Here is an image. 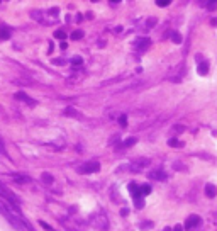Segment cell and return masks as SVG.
Returning a JSON list of instances; mask_svg holds the SVG:
<instances>
[{
  "label": "cell",
  "instance_id": "obj_27",
  "mask_svg": "<svg viewBox=\"0 0 217 231\" xmlns=\"http://www.w3.org/2000/svg\"><path fill=\"white\" fill-rule=\"evenodd\" d=\"M173 231H183V226H181V224H177V226H175V229Z\"/></svg>",
  "mask_w": 217,
  "mask_h": 231
},
{
  "label": "cell",
  "instance_id": "obj_4",
  "mask_svg": "<svg viewBox=\"0 0 217 231\" xmlns=\"http://www.w3.org/2000/svg\"><path fill=\"white\" fill-rule=\"evenodd\" d=\"M149 43H151V41L148 39V37H139V39L136 41V48L139 49V51H144V49L149 46Z\"/></svg>",
  "mask_w": 217,
  "mask_h": 231
},
{
  "label": "cell",
  "instance_id": "obj_7",
  "mask_svg": "<svg viewBox=\"0 0 217 231\" xmlns=\"http://www.w3.org/2000/svg\"><path fill=\"white\" fill-rule=\"evenodd\" d=\"M205 195L207 197H215L217 195V189H215V185H212V183H207L205 185Z\"/></svg>",
  "mask_w": 217,
  "mask_h": 231
},
{
  "label": "cell",
  "instance_id": "obj_26",
  "mask_svg": "<svg viewBox=\"0 0 217 231\" xmlns=\"http://www.w3.org/2000/svg\"><path fill=\"white\" fill-rule=\"evenodd\" d=\"M141 226H143V229H148V228H151V226H153V223H143Z\"/></svg>",
  "mask_w": 217,
  "mask_h": 231
},
{
  "label": "cell",
  "instance_id": "obj_22",
  "mask_svg": "<svg viewBox=\"0 0 217 231\" xmlns=\"http://www.w3.org/2000/svg\"><path fill=\"white\" fill-rule=\"evenodd\" d=\"M54 37H58V39H65V37H66V33H65V31H56Z\"/></svg>",
  "mask_w": 217,
  "mask_h": 231
},
{
  "label": "cell",
  "instance_id": "obj_9",
  "mask_svg": "<svg viewBox=\"0 0 217 231\" xmlns=\"http://www.w3.org/2000/svg\"><path fill=\"white\" fill-rule=\"evenodd\" d=\"M197 71H199V75H207V73H209V63H207V61L199 63V66H197Z\"/></svg>",
  "mask_w": 217,
  "mask_h": 231
},
{
  "label": "cell",
  "instance_id": "obj_12",
  "mask_svg": "<svg viewBox=\"0 0 217 231\" xmlns=\"http://www.w3.org/2000/svg\"><path fill=\"white\" fill-rule=\"evenodd\" d=\"M134 206H136V209H143V207H144L143 195H139V197H134Z\"/></svg>",
  "mask_w": 217,
  "mask_h": 231
},
{
  "label": "cell",
  "instance_id": "obj_24",
  "mask_svg": "<svg viewBox=\"0 0 217 231\" xmlns=\"http://www.w3.org/2000/svg\"><path fill=\"white\" fill-rule=\"evenodd\" d=\"M39 224H41V226H43V228H44V229H46V231H54V229H53V228H51V226H49V224H48V223H44V221H39Z\"/></svg>",
  "mask_w": 217,
  "mask_h": 231
},
{
  "label": "cell",
  "instance_id": "obj_29",
  "mask_svg": "<svg viewBox=\"0 0 217 231\" xmlns=\"http://www.w3.org/2000/svg\"><path fill=\"white\" fill-rule=\"evenodd\" d=\"M59 46H61V49H66V46H68V44H66V43H65V41H63V43H61V44H59Z\"/></svg>",
  "mask_w": 217,
  "mask_h": 231
},
{
  "label": "cell",
  "instance_id": "obj_2",
  "mask_svg": "<svg viewBox=\"0 0 217 231\" xmlns=\"http://www.w3.org/2000/svg\"><path fill=\"white\" fill-rule=\"evenodd\" d=\"M100 170V163L99 161H87L85 165L80 167V173H95Z\"/></svg>",
  "mask_w": 217,
  "mask_h": 231
},
{
  "label": "cell",
  "instance_id": "obj_6",
  "mask_svg": "<svg viewBox=\"0 0 217 231\" xmlns=\"http://www.w3.org/2000/svg\"><path fill=\"white\" fill-rule=\"evenodd\" d=\"M129 192L133 194V197H139V195H141V185L131 182V183H129Z\"/></svg>",
  "mask_w": 217,
  "mask_h": 231
},
{
  "label": "cell",
  "instance_id": "obj_13",
  "mask_svg": "<svg viewBox=\"0 0 217 231\" xmlns=\"http://www.w3.org/2000/svg\"><path fill=\"white\" fill-rule=\"evenodd\" d=\"M9 37H10V31L7 29V27H2V29H0V39H9Z\"/></svg>",
  "mask_w": 217,
  "mask_h": 231
},
{
  "label": "cell",
  "instance_id": "obj_3",
  "mask_svg": "<svg viewBox=\"0 0 217 231\" xmlns=\"http://www.w3.org/2000/svg\"><path fill=\"white\" fill-rule=\"evenodd\" d=\"M202 223V219H200V216H197V214H192V216H188L187 218V221H185V226H183V229H193V228H197L199 224Z\"/></svg>",
  "mask_w": 217,
  "mask_h": 231
},
{
  "label": "cell",
  "instance_id": "obj_8",
  "mask_svg": "<svg viewBox=\"0 0 217 231\" xmlns=\"http://www.w3.org/2000/svg\"><path fill=\"white\" fill-rule=\"evenodd\" d=\"M149 177H151V179H155V180H166V173L161 172V170H155V172H151Z\"/></svg>",
  "mask_w": 217,
  "mask_h": 231
},
{
  "label": "cell",
  "instance_id": "obj_28",
  "mask_svg": "<svg viewBox=\"0 0 217 231\" xmlns=\"http://www.w3.org/2000/svg\"><path fill=\"white\" fill-rule=\"evenodd\" d=\"M121 214H122V216H127L129 211H127V209H122V211H121Z\"/></svg>",
  "mask_w": 217,
  "mask_h": 231
},
{
  "label": "cell",
  "instance_id": "obj_19",
  "mask_svg": "<svg viewBox=\"0 0 217 231\" xmlns=\"http://www.w3.org/2000/svg\"><path fill=\"white\" fill-rule=\"evenodd\" d=\"M171 4V0H156V5L158 7H168Z\"/></svg>",
  "mask_w": 217,
  "mask_h": 231
},
{
  "label": "cell",
  "instance_id": "obj_18",
  "mask_svg": "<svg viewBox=\"0 0 217 231\" xmlns=\"http://www.w3.org/2000/svg\"><path fill=\"white\" fill-rule=\"evenodd\" d=\"M171 41L173 43H177V44H180L181 43V36L178 33H171Z\"/></svg>",
  "mask_w": 217,
  "mask_h": 231
},
{
  "label": "cell",
  "instance_id": "obj_25",
  "mask_svg": "<svg viewBox=\"0 0 217 231\" xmlns=\"http://www.w3.org/2000/svg\"><path fill=\"white\" fill-rule=\"evenodd\" d=\"M215 7H217V0H209V9L210 10H214Z\"/></svg>",
  "mask_w": 217,
  "mask_h": 231
},
{
  "label": "cell",
  "instance_id": "obj_5",
  "mask_svg": "<svg viewBox=\"0 0 217 231\" xmlns=\"http://www.w3.org/2000/svg\"><path fill=\"white\" fill-rule=\"evenodd\" d=\"M15 99H17V100H24V102L31 104V106H36V100H32L29 95H26L24 92H17V94H15Z\"/></svg>",
  "mask_w": 217,
  "mask_h": 231
},
{
  "label": "cell",
  "instance_id": "obj_23",
  "mask_svg": "<svg viewBox=\"0 0 217 231\" xmlns=\"http://www.w3.org/2000/svg\"><path fill=\"white\" fill-rule=\"evenodd\" d=\"M119 124H121L122 128H125V126H127V116H121V117H119Z\"/></svg>",
  "mask_w": 217,
  "mask_h": 231
},
{
  "label": "cell",
  "instance_id": "obj_11",
  "mask_svg": "<svg viewBox=\"0 0 217 231\" xmlns=\"http://www.w3.org/2000/svg\"><path fill=\"white\" fill-rule=\"evenodd\" d=\"M41 179H43V182H44V183H48V185H51V183L54 182V179H53L51 173H43V175H41Z\"/></svg>",
  "mask_w": 217,
  "mask_h": 231
},
{
  "label": "cell",
  "instance_id": "obj_15",
  "mask_svg": "<svg viewBox=\"0 0 217 231\" xmlns=\"http://www.w3.org/2000/svg\"><path fill=\"white\" fill-rule=\"evenodd\" d=\"M136 138H127V140L122 143V146H125V148H129V146H133V144H136Z\"/></svg>",
  "mask_w": 217,
  "mask_h": 231
},
{
  "label": "cell",
  "instance_id": "obj_21",
  "mask_svg": "<svg viewBox=\"0 0 217 231\" xmlns=\"http://www.w3.org/2000/svg\"><path fill=\"white\" fill-rule=\"evenodd\" d=\"M65 114H66V116H75V117H77V116H78V112H77V110L73 109V107H68V109L65 110Z\"/></svg>",
  "mask_w": 217,
  "mask_h": 231
},
{
  "label": "cell",
  "instance_id": "obj_30",
  "mask_svg": "<svg viewBox=\"0 0 217 231\" xmlns=\"http://www.w3.org/2000/svg\"><path fill=\"white\" fill-rule=\"evenodd\" d=\"M0 213H2V214H5V207H4L2 204H0Z\"/></svg>",
  "mask_w": 217,
  "mask_h": 231
},
{
  "label": "cell",
  "instance_id": "obj_32",
  "mask_svg": "<svg viewBox=\"0 0 217 231\" xmlns=\"http://www.w3.org/2000/svg\"><path fill=\"white\" fill-rule=\"evenodd\" d=\"M112 4H119V2H121V0H110Z\"/></svg>",
  "mask_w": 217,
  "mask_h": 231
},
{
  "label": "cell",
  "instance_id": "obj_14",
  "mask_svg": "<svg viewBox=\"0 0 217 231\" xmlns=\"http://www.w3.org/2000/svg\"><path fill=\"white\" fill-rule=\"evenodd\" d=\"M148 194H151V185L149 183H143L141 185V195H148Z\"/></svg>",
  "mask_w": 217,
  "mask_h": 231
},
{
  "label": "cell",
  "instance_id": "obj_16",
  "mask_svg": "<svg viewBox=\"0 0 217 231\" xmlns=\"http://www.w3.org/2000/svg\"><path fill=\"white\" fill-rule=\"evenodd\" d=\"M81 37H83L81 31H73V33H71V39L73 41H78V39H81Z\"/></svg>",
  "mask_w": 217,
  "mask_h": 231
},
{
  "label": "cell",
  "instance_id": "obj_17",
  "mask_svg": "<svg viewBox=\"0 0 217 231\" xmlns=\"http://www.w3.org/2000/svg\"><path fill=\"white\" fill-rule=\"evenodd\" d=\"M168 144H170V146H173V148H180V146H183V144H181L178 140H175V138H171V140L168 141Z\"/></svg>",
  "mask_w": 217,
  "mask_h": 231
},
{
  "label": "cell",
  "instance_id": "obj_33",
  "mask_svg": "<svg viewBox=\"0 0 217 231\" xmlns=\"http://www.w3.org/2000/svg\"><path fill=\"white\" fill-rule=\"evenodd\" d=\"M163 231H171V229H170V228H165V229H163Z\"/></svg>",
  "mask_w": 217,
  "mask_h": 231
},
{
  "label": "cell",
  "instance_id": "obj_31",
  "mask_svg": "<svg viewBox=\"0 0 217 231\" xmlns=\"http://www.w3.org/2000/svg\"><path fill=\"white\" fill-rule=\"evenodd\" d=\"M212 26H217V19H212Z\"/></svg>",
  "mask_w": 217,
  "mask_h": 231
},
{
  "label": "cell",
  "instance_id": "obj_10",
  "mask_svg": "<svg viewBox=\"0 0 217 231\" xmlns=\"http://www.w3.org/2000/svg\"><path fill=\"white\" fill-rule=\"evenodd\" d=\"M12 177H14V180H15V182H19V183H27V182H29V177H27V175H19V173H14Z\"/></svg>",
  "mask_w": 217,
  "mask_h": 231
},
{
  "label": "cell",
  "instance_id": "obj_1",
  "mask_svg": "<svg viewBox=\"0 0 217 231\" xmlns=\"http://www.w3.org/2000/svg\"><path fill=\"white\" fill-rule=\"evenodd\" d=\"M0 195L4 197L5 202H10V204H19V197L14 194V192L9 191L5 185H2V183H0Z\"/></svg>",
  "mask_w": 217,
  "mask_h": 231
},
{
  "label": "cell",
  "instance_id": "obj_20",
  "mask_svg": "<svg viewBox=\"0 0 217 231\" xmlns=\"http://www.w3.org/2000/svg\"><path fill=\"white\" fill-rule=\"evenodd\" d=\"M81 63H83V60H81L80 56H75V58L71 60V65H73V66H80Z\"/></svg>",
  "mask_w": 217,
  "mask_h": 231
}]
</instances>
